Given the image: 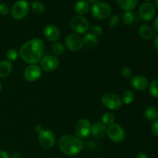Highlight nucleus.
<instances>
[{
  "mask_svg": "<svg viewBox=\"0 0 158 158\" xmlns=\"http://www.w3.org/2000/svg\"><path fill=\"white\" fill-rule=\"evenodd\" d=\"M117 5L125 12L133 11L137 6L138 0H116Z\"/></svg>",
  "mask_w": 158,
  "mask_h": 158,
  "instance_id": "18",
  "label": "nucleus"
},
{
  "mask_svg": "<svg viewBox=\"0 0 158 158\" xmlns=\"http://www.w3.org/2000/svg\"><path fill=\"white\" fill-rule=\"evenodd\" d=\"M145 1H147V2H151V1H152V0H145Z\"/></svg>",
  "mask_w": 158,
  "mask_h": 158,
  "instance_id": "43",
  "label": "nucleus"
},
{
  "mask_svg": "<svg viewBox=\"0 0 158 158\" xmlns=\"http://www.w3.org/2000/svg\"><path fill=\"white\" fill-rule=\"evenodd\" d=\"M90 9V5L86 0H79L74 5V10L77 15H83Z\"/></svg>",
  "mask_w": 158,
  "mask_h": 158,
  "instance_id": "17",
  "label": "nucleus"
},
{
  "mask_svg": "<svg viewBox=\"0 0 158 158\" xmlns=\"http://www.w3.org/2000/svg\"><path fill=\"white\" fill-rule=\"evenodd\" d=\"M116 117L113 113L111 112H106L102 116V120L101 122L105 124L106 126H110V125L115 123Z\"/></svg>",
  "mask_w": 158,
  "mask_h": 158,
  "instance_id": "23",
  "label": "nucleus"
},
{
  "mask_svg": "<svg viewBox=\"0 0 158 158\" xmlns=\"http://www.w3.org/2000/svg\"><path fill=\"white\" fill-rule=\"evenodd\" d=\"M154 6L156 9H158V0H154Z\"/></svg>",
  "mask_w": 158,
  "mask_h": 158,
  "instance_id": "41",
  "label": "nucleus"
},
{
  "mask_svg": "<svg viewBox=\"0 0 158 158\" xmlns=\"http://www.w3.org/2000/svg\"><path fill=\"white\" fill-rule=\"evenodd\" d=\"M9 13V8L5 3H0V15H7Z\"/></svg>",
  "mask_w": 158,
  "mask_h": 158,
  "instance_id": "33",
  "label": "nucleus"
},
{
  "mask_svg": "<svg viewBox=\"0 0 158 158\" xmlns=\"http://www.w3.org/2000/svg\"><path fill=\"white\" fill-rule=\"evenodd\" d=\"M106 134L108 137L114 143H120L123 141L126 137L124 129L117 123H114L108 127L106 130Z\"/></svg>",
  "mask_w": 158,
  "mask_h": 158,
  "instance_id": "7",
  "label": "nucleus"
},
{
  "mask_svg": "<svg viewBox=\"0 0 158 158\" xmlns=\"http://www.w3.org/2000/svg\"><path fill=\"white\" fill-rule=\"evenodd\" d=\"M59 149L66 156H76L83 149L84 143L81 139L71 134H66L60 137L58 142Z\"/></svg>",
  "mask_w": 158,
  "mask_h": 158,
  "instance_id": "2",
  "label": "nucleus"
},
{
  "mask_svg": "<svg viewBox=\"0 0 158 158\" xmlns=\"http://www.w3.org/2000/svg\"><path fill=\"white\" fill-rule=\"evenodd\" d=\"M90 33L95 35L96 37L101 36L102 34H103V29H102L101 26L96 25V26H94L91 27Z\"/></svg>",
  "mask_w": 158,
  "mask_h": 158,
  "instance_id": "31",
  "label": "nucleus"
},
{
  "mask_svg": "<svg viewBox=\"0 0 158 158\" xmlns=\"http://www.w3.org/2000/svg\"><path fill=\"white\" fill-rule=\"evenodd\" d=\"M153 26H154V29H155L157 32H158V15L154 19V23H153Z\"/></svg>",
  "mask_w": 158,
  "mask_h": 158,
  "instance_id": "37",
  "label": "nucleus"
},
{
  "mask_svg": "<svg viewBox=\"0 0 158 158\" xmlns=\"http://www.w3.org/2000/svg\"><path fill=\"white\" fill-rule=\"evenodd\" d=\"M44 43L40 39H32L23 43L20 47L19 54L23 61L29 64H36L43 56Z\"/></svg>",
  "mask_w": 158,
  "mask_h": 158,
  "instance_id": "1",
  "label": "nucleus"
},
{
  "mask_svg": "<svg viewBox=\"0 0 158 158\" xmlns=\"http://www.w3.org/2000/svg\"><path fill=\"white\" fill-rule=\"evenodd\" d=\"M39 142L44 149H51L56 143V137L54 133L50 130H44L39 133Z\"/></svg>",
  "mask_w": 158,
  "mask_h": 158,
  "instance_id": "8",
  "label": "nucleus"
},
{
  "mask_svg": "<svg viewBox=\"0 0 158 158\" xmlns=\"http://www.w3.org/2000/svg\"><path fill=\"white\" fill-rule=\"evenodd\" d=\"M86 1H87L89 4L91 3V4L94 5V4H95L96 2H97V1H98V0H86Z\"/></svg>",
  "mask_w": 158,
  "mask_h": 158,
  "instance_id": "40",
  "label": "nucleus"
},
{
  "mask_svg": "<svg viewBox=\"0 0 158 158\" xmlns=\"http://www.w3.org/2000/svg\"><path fill=\"white\" fill-rule=\"evenodd\" d=\"M70 27L76 34H85L89 29V23L83 15H76L71 19Z\"/></svg>",
  "mask_w": 158,
  "mask_h": 158,
  "instance_id": "5",
  "label": "nucleus"
},
{
  "mask_svg": "<svg viewBox=\"0 0 158 158\" xmlns=\"http://www.w3.org/2000/svg\"><path fill=\"white\" fill-rule=\"evenodd\" d=\"M0 158H10V156L6 151H0Z\"/></svg>",
  "mask_w": 158,
  "mask_h": 158,
  "instance_id": "35",
  "label": "nucleus"
},
{
  "mask_svg": "<svg viewBox=\"0 0 158 158\" xmlns=\"http://www.w3.org/2000/svg\"><path fill=\"white\" fill-rule=\"evenodd\" d=\"M19 55V52L16 49H10L6 52V58H7V60H9V61L12 63V62L15 61L18 59Z\"/></svg>",
  "mask_w": 158,
  "mask_h": 158,
  "instance_id": "29",
  "label": "nucleus"
},
{
  "mask_svg": "<svg viewBox=\"0 0 158 158\" xmlns=\"http://www.w3.org/2000/svg\"><path fill=\"white\" fill-rule=\"evenodd\" d=\"M42 75V69L35 64L29 65L23 72V77L28 82H35L40 78Z\"/></svg>",
  "mask_w": 158,
  "mask_h": 158,
  "instance_id": "13",
  "label": "nucleus"
},
{
  "mask_svg": "<svg viewBox=\"0 0 158 158\" xmlns=\"http://www.w3.org/2000/svg\"><path fill=\"white\" fill-rule=\"evenodd\" d=\"M136 19L135 13L132 12V11H129V12H125L123 14V22L127 26L132 25L134 23Z\"/></svg>",
  "mask_w": 158,
  "mask_h": 158,
  "instance_id": "27",
  "label": "nucleus"
},
{
  "mask_svg": "<svg viewBox=\"0 0 158 158\" xmlns=\"http://www.w3.org/2000/svg\"><path fill=\"white\" fill-rule=\"evenodd\" d=\"M139 35L142 39L145 40H148L152 37L153 35V30L152 28L147 24H143L139 27L138 30Z\"/></svg>",
  "mask_w": 158,
  "mask_h": 158,
  "instance_id": "20",
  "label": "nucleus"
},
{
  "mask_svg": "<svg viewBox=\"0 0 158 158\" xmlns=\"http://www.w3.org/2000/svg\"><path fill=\"white\" fill-rule=\"evenodd\" d=\"M120 73H121V76H123L124 78L128 79L132 76V70H131V69L129 66H123L121 69Z\"/></svg>",
  "mask_w": 158,
  "mask_h": 158,
  "instance_id": "32",
  "label": "nucleus"
},
{
  "mask_svg": "<svg viewBox=\"0 0 158 158\" xmlns=\"http://www.w3.org/2000/svg\"><path fill=\"white\" fill-rule=\"evenodd\" d=\"M12 71V64L10 61L4 60L0 61V78L9 77Z\"/></svg>",
  "mask_w": 158,
  "mask_h": 158,
  "instance_id": "19",
  "label": "nucleus"
},
{
  "mask_svg": "<svg viewBox=\"0 0 158 158\" xmlns=\"http://www.w3.org/2000/svg\"><path fill=\"white\" fill-rule=\"evenodd\" d=\"M11 158H21V155L18 152H13L11 154Z\"/></svg>",
  "mask_w": 158,
  "mask_h": 158,
  "instance_id": "38",
  "label": "nucleus"
},
{
  "mask_svg": "<svg viewBox=\"0 0 158 158\" xmlns=\"http://www.w3.org/2000/svg\"><path fill=\"white\" fill-rule=\"evenodd\" d=\"M144 117L148 120H155L158 118V108L154 106H149L145 109Z\"/></svg>",
  "mask_w": 158,
  "mask_h": 158,
  "instance_id": "22",
  "label": "nucleus"
},
{
  "mask_svg": "<svg viewBox=\"0 0 158 158\" xmlns=\"http://www.w3.org/2000/svg\"><path fill=\"white\" fill-rule=\"evenodd\" d=\"M83 44L86 47L89 48V49H93V48L95 47L97 45V37H96L95 35H93L92 33L89 32V33H86V35L83 36Z\"/></svg>",
  "mask_w": 158,
  "mask_h": 158,
  "instance_id": "21",
  "label": "nucleus"
},
{
  "mask_svg": "<svg viewBox=\"0 0 158 158\" xmlns=\"http://www.w3.org/2000/svg\"><path fill=\"white\" fill-rule=\"evenodd\" d=\"M154 46H155V48L158 51V35L156 37L155 40H154Z\"/></svg>",
  "mask_w": 158,
  "mask_h": 158,
  "instance_id": "39",
  "label": "nucleus"
},
{
  "mask_svg": "<svg viewBox=\"0 0 158 158\" xmlns=\"http://www.w3.org/2000/svg\"><path fill=\"white\" fill-rule=\"evenodd\" d=\"M107 127L101 121H95L91 125V134L93 137L101 138L106 134Z\"/></svg>",
  "mask_w": 158,
  "mask_h": 158,
  "instance_id": "16",
  "label": "nucleus"
},
{
  "mask_svg": "<svg viewBox=\"0 0 158 158\" xmlns=\"http://www.w3.org/2000/svg\"><path fill=\"white\" fill-rule=\"evenodd\" d=\"M31 9L36 14H42L45 12L44 4L42 2L40 1H34L31 3Z\"/></svg>",
  "mask_w": 158,
  "mask_h": 158,
  "instance_id": "26",
  "label": "nucleus"
},
{
  "mask_svg": "<svg viewBox=\"0 0 158 158\" xmlns=\"http://www.w3.org/2000/svg\"><path fill=\"white\" fill-rule=\"evenodd\" d=\"M101 103L107 109L117 110L122 106L121 97L114 93H106L101 97Z\"/></svg>",
  "mask_w": 158,
  "mask_h": 158,
  "instance_id": "4",
  "label": "nucleus"
},
{
  "mask_svg": "<svg viewBox=\"0 0 158 158\" xmlns=\"http://www.w3.org/2000/svg\"><path fill=\"white\" fill-rule=\"evenodd\" d=\"M156 15V8L154 4L147 2H143L139 8V17L145 22H150L154 19Z\"/></svg>",
  "mask_w": 158,
  "mask_h": 158,
  "instance_id": "10",
  "label": "nucleus"
},
{
  "mask_svg": "<svg viewBox=\"0 0 158 158\" xmlns=\"http://www.w3.org/2000/svg\"><path fill=\"white\" fill-rule=\"evenodd\" d=\"M134 158H148V155H147L146 153L140 152L138 153V154H136L135 157Z\"/></svg>",
  "mask_w": 158,
  "mask_h": 158,
  "instance_id": "36",
  "label": "nucleus"
},
{
  "mask_svg": "<svg viewBox=\"0 0 158 158\" xmlns=\"http://www.w3.org/2000/svg\"><path fill=\"white\" fill-rule=\"evenodd\" d=\"M29 12V4L26 0H18L12 5L11 13L15 20L23 19Z\"/></svg>",
  "mask_w": 158,
  "mask_h": 158,
  "instance_id": "6",
  "label": "nucleus"
},
{
  "mask_svg": "<svg viewBox=\"0 0 158 158\" xmlns=\"http://www.w3.org/2000/svg\"><path fill=\"white\" fill-rule=\"evenodd\" d=\"M134 98H135V95H134V92L131 90H126L123 94L121 97L122 102L124 104L129 105L134 102Z\"/></svg>",
  "mask_w": 158,
  "mask_h": 158,
  "instance_id": "24",
  "label": "nucleus"
},
{
  "mask_svg": "<svg viewBox=\"0 0 158 158\" xmlns=\"http://www.w3.org/2000/svg\"><path fill=\"white\" fill-rule=\"evenodd\" d=\"M151 131H152L153 134L158 138V118L153 122L152 125H151Z\"/></svg>",
  "mask_w": 158,
  "mask_h": 158,
  "instance_id": "34",
  "label": "nucleus"
},
{
  "mask_svg": "<svg viewBox=\"0 0 158 158\" xmlns=\"http://www.w3.org/2000/svg\"><path fill=\"white\" fill-rule=\"evenodd\" d=\"M120 16H119L118 15H114L113 16H111L110 19L109 26L111 29H114V28H116L119 24H120Z\"/></svg>",
  "mask_w": 158,
  "mask_h": 158,
  "instance_id": "30",
  "label": "nucleus"
},
{
  "mask_svg": "<svg viewBox=\"0 0 158 158\" xmlns=\"http://www.w3.org/2000/svg\"><path fill=\"white\" fill-rule=\"evenodd\" d=\"M112 13V8L108 3L97 2L91 7V14L98 20H103L110 17Z\"/></svg>",
  "mask_w": 158,
  "mask_h": 158,
  "instance_id": "3",
  "label": "nucleus"
},
{
  "mask_svg": "<svg viewBox=\"0 0 158 158\" xmlns=\"http://www.w3.org/2000/svg\"><path fill=\"white\" fill-rule=\"evenodd\" d=\"M75 134L78 138L86 139L91 134V123L86 119H80L75 126Z\"/></svg>",
  "mask_w": 158,
  "mask_h": 158,
  "instance_id": "11",
  "label": "nucleus"
},
{
  "mask_svg": "<svg viewBox=\"0 0 158 158\" xmlns=\"http://www.w3.org/2000/svg\"><path fill=\"white\" fill-rule=\"evenodd\" d=\"M44 36L48 41L56 43L60 37V31L56 26L53 24H48L45 26L43 31Z\"/></svg>",
  "mask_w": 158,
  "mask_h": 158,
  "instance_id": "14",
  "label": "nucleus"
},
{
  "mask_svg": "<svg viewBox=\"0 0 158 158\" xmlns=\"http://www.w3.org/2000/svg\"><path fill=\"white\" fill-rule=\"evenodd\" d=\"M131 84L133 89L137 91H143L148 87L149 83L146 77L143 75H136L132 77Z\"/></svg>",
  "mask_w": 158,
  "mask_h": 158,
  "instance_id": "15",
  "label": "nucleus"
},
{
  "mask_svg": "<svg viewBox=\"0 0 158 158\" xmlns=\"http://www.w3.org/2000/svg\"><path fill=\"white\" fill-rule=\"evenodd\" d=\"M40 63V67L45 72H52L60 66L59 59L55 56H46L41 59Z\"/></svg>",
  "mask_w": 158,
  "mask_h": 158,
  "instance_id": "12",
  "label": "nucleus"
},
{
  "mask_svg": "<svg viewBox=\"0 0 158 158\" xmlns=\"http://www.w3.org/2000/svg\"><path fill=\"white\" fill-rule=\"evenodd\" d=\"M1 90H2V83L1 81H0V92H1Z\"/></svg>",
  "mask_w": 158,
  "mask_h": 158,
  "instance_id": "42",
  "label": "nucleus"
},
{
  "mask_svg": "<svg viewBox=\"0 0 158 158\" xmlns=\"http://www.w3.org/2000/svg\"><path fill=\"white\" fill-rule=\"evenodd\" d=\"M65 44L69 50L73 52H78L84 46L83 40L80 35L76 33H71L65 39Z\"/></svg>",
  "mask_w": 158,
  "mask_h": 158,
  "instance_id": "9",
  "label": "nucleus"
},
{
  "mask_svg": "<svg viewBox=\"0 0 158 158\" xmlns=\"http://www.w3.org/2000/svg\"><path fill=\"white\" fill-rule=\"evenodd\" d=\"M149 94L154 98L158 99V79H154L149 86Z\"/></svg>",
  "mask_w": 158,
  "mask_h": 158,
  "instance_id": "25",
  "label": "nucleus"
},
{
  "mask_svg": "<svg viewBox=\"0 0 158 158\" xmlns=\"http://www.w3.org/2000/svg\"><path fill=\"white\" fill-rule=\"evenodd\" d=\"M64 46L60 42H56L52 45V52L56 56H61L64 52Z\"/></svg>",
  "mask_w": 158,
  "mask_h": 158,
  "instance_id": "28",
  "label": "nucleus"
}]
</instances>
